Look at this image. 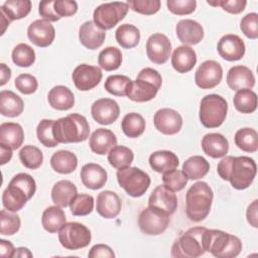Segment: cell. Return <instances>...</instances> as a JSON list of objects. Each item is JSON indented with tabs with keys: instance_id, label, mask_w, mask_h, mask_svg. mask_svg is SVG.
I'll use <instances>...</instances> for the list:
<instances>
[{
	"instance_id": "obj_1",
	"label": "cell",
	"mask_w": 258,
	"mask_h": 258,
	"mask_svg": "<svg viewBox=\"0 0 258 258\" xmlns=\"http://www.w3.org/2000/svg\"><path fill=\"white\" fill-rule=\"evenodd\" d=\"M218 174L224 180L230 181L236 189H245L253 182L257 166L253 158L248 156H226L217 167Z\"/></svg>"
},
{
	"instance_id": "obj_2",
	"label": "cell",
	"mask_w": 258,
	"mask_h": 258,
	"mask_svg": "<svg viewBox=\"0 0 258 258\" xmlns=\"http://www.w3.org/2000/svg\"><path fill=\"white\" fill-rule=\"evenodd\" d=\"M35 190L36 182L34 178L24 172L18 173L12 177L3 191L2 205L6 210L16 213L34 196Z\"/></svg>"
},
{
	"instance_id": "obj_3",
	"label": "cell",
	"mask_w": 258,
	"mask_h": 258,
	"mask_svg": "<svg viewBox=\"0 0 258 258\" xmlns=\"http://www.w3.org/2000/svg\"><path fill=\"white\" fill-rule=\"evenodd\" d=\"M203 244L206 252L218 258H234L242 250V242L237 236L221 230L206 229Z\"/></svg>"
},
{
	"instance_id": "obj_4",
	"label": "cell",
	"mask_w": 258,
	"mask_h": 258,
	"mask_svg": "<svg viewBox=\"0 0 258 258\" xmlns=\"http://www.w3.org/2000/svg\"><path fill=\"white\" fill-rule=\"evenodd\" d=\"M214 194L211 186L205 181H197L186 191L185 213L192 222L205 220L212 207Z\"/></svg>"
},
{
	"instance_id": "obj_5",
	"label": "cell",
	"mask_w": 258,
	"mask_h": 258,
	"mask_svg": "<svg viewBox=\"0 0 258 258\" xmlns=\"http://www.w3.org/2000/svg\"><path fill=\"white\" fill-rule=\"evenodd\" d=\"M90 126L85 116L69 114L54 120L53 135L58 143H79L88 139Z\"/></svg>"
},
{
	"instance_id": "obj_6",
	"label": "cell",
	"mask_w": 258,
	"mask_h": 258,
	"mask_svg": "<svg viewBox=\"0 0 258 258\" xmlns=\"http://www.w3.org/2000/svg\"><path fill=\"white\" fill-rule=\"evenodd\" d=\"M161 84V75L152 68H145L139 72L135 81L130 82L126 96L133 102H148L157 95Z\"/></svg>"
},
{
	"instance_id": "obj_7",
	"label": "cell",
	"mask_w": 258,
	"mask_h": 258,
	"mask_svg": "<svg viewBox=\"0 0 258 258\" xmlns=\"http://www.w3.org/2000/svg\"><path fill=\"white\" fill-rule=\"evenodd\" d=\"M228 112V103L220 95L210 94L205 96L200 104L199 117L202 125L206 128L221 126Z\"/></svg>"
},
{
	"instance_id": "obj_8",
	"label": "cell",
	"mask_w": 258,
	"mask_h": 258,
	"mask_svg": "<svg viewBox=\"0 0 258 258\" xmlns=\"http://www.w3.org/2000/svg\"><path fill=\"white\" fill-rule=\"evenodd\" d=\"M207 228L194 227L184 232L171 247V257L197 258L206 251L203 244V235Z\"/></svg>"
},
{
	"instance_id": "obj_9",
	"label": "cell",
	"mask_w": 258,
	"mask_h": 258,
	"mask_svg": "<svg viewBox=\"0 0 258 258\" xmlns=\"http://www.w3.org/2000/svg\"><path fill=\"white\" fill-rule=\"evenodd\" d=\"M117 180L119 185L127 192L128 196L139 198L143 196L151 182L149 175L138 167L128 166L118 169Z\"/></svg>"
},
{
	"instance_id": "obj_10",
	"label": "cell",
	"mask_w": 258,
	"mask_h": 258,
	"mask_svg": "<svg viewBox=\"0 0 258 258\" xmlns=\"http://www.w3.org/2000/svg\"><path fill=\"white\" fill-rule=\"evenodd\" d=\"M60 245L68 250H79L87 247L92 240L89 228L78 222H69L58 231Z\"/></svg>"
},
{
	"instance_id": "obj_11",
	"label": "cell",
	"mask_w": 258,
	"mask_h": 258,
	"mask_svg": "<svg viewBox=\"0 0 258 258\" xmlns=\"http://www.w3.org/2000/svg\"><path fill=\"white\" fill-rule=\"evenodd\" d=\"M129 10L127 2H108L99 5L93 13L94 22L103 30L112 29L116 26Z\"/></svg>"
},
{
	"instance_id": "obj_12",
	"label": "cell",
	"mask_w": 258,
	"mask_h": 258,
	"mask_svg": "<svg viewBox=\"0 0 258 258\" xmlns=\"http://www.w3.org/2000/svg\"><path fill=\"white\" fill-rule=\"evenodd\" d=\"M170 223V215L153 207L141 211L138 217V226L141 232L148 236L162 234Z\"/></svg>"
},
{
	"instance_id": "obj_13",
	"label": "cell",
	"mask_w": 258,
	"mask_h": 258,
	"mask_svg": "<svg viewBox=\"0 0 258 258\" xmlns=\"http://www.w3.org/2000/svg\"><path fill=\"white\" fill-rule=\"evenodd\" d=\"M223 78V69L216 60H205L195 74L196 85L204 90L213 89L220 84Z\"/></svg>"
},
{
	"instance_id": "obj_14",
	"label": "cell",
	"mask_w": 258,
	"mask_h": 258,
	"mask_svg": "<svg viewBox=\"0 0 258 258\" xmlns=\"http://www.w3.org/2000/svg\"><path fill=\"white\" fill-rule=\"evenodd\" d=\"M171 53V43L163 33H153L146 42V54L156 64L165 63Z\"/></svg>"
},
{
	"instance_id": "obj_15",
	"label": "cell",
	"mask_w": 258,
	"mask_h": 258,
	"mask_svg": "<svg viewBox=\"0 0 258 258\" xmlns=\"http://www.w3.org/2000/svg\"><path fill=\"white\" fill-rule=\"evenodd\" d=\"M103 77L102 71L97 66L81 63L73 72L72 79L80 91H89L97 87Z\"/></svg>"
},
{
	"instance_id": "obj_16",
	"label": "cell",
	"mask_w": 258,
	"mask_h": 258,
	"mask_svg": "<svg viewBox=\"0 0 258 258\" xmlns=\"http://www.w3.org/2000/svg\"><path fill=\"white\" fill-rule=\"evenodd\" d=\"M153 123L155 128L162 134L174 135L182 127V117L173 109L162 108L154 114Z\"/></svg>"
},
{
	"instance_id": "obj_17",
	"label": "cell",
	"mask_w": 258,
	"mask_h": 258,
	"mask_svg": "<svg viewBox=\"0 0 258 258\" xmlns=\"http://www.w3.org/2000/svg\"><path fill=\"white\" fill-rule=\"evenodd\" d=\"M91 114L97 123L110 125L118 119L120 115V108L115 100L102 98L93 103L91 107Z\"/></svg>"
},
{
	"instance_id": "obj_18",
	"label": "cell",
	"mask_w": 258,
	"mask_h": 258,
	"mask_svg": "<svg viewBox=\"0 0 258 258\" xmlns=\"http://www.w3.org/2000/svg\"><path fill=\"white\" fill-rule=\"evenodd\" d=\"M217 50L225 60L236 61L244 56L246 47L240 36L229 33L220 38L217 44Z\"/></svg>"
},
{
	"instance_id": "obj_19",
	"label": "cell",
	"mask_w": 258,
	"mask_h": 258,
	"mask_svg": "<svg viewBox=\"0 0 258 258\" xmlns=\"http://www.w3.org/2000/svg\"><path fill=\"white\" fill-rule=\"evenodd\" d=\"M27 36L34 45L39 47H47L54 40L55 30L49 21L37 19L28 26Z\"/></svg>"
},
{
	"instance_id": "obj_20",
	"label": "cell",
	"mask_w": 258,
	"mask_h": 258,
	"mask_svg": "<svg viewBox=\"0 0 258 258\" xmlns=\"http://www.w3.org/2000/svg\"><path fill=\"white\" fill-rule=\"evenodd\" d=\"M148 207L156 208L171 216L177 208L176 195L164 184L157 185L148 199Z\"/></svg>"
},
{
	"instance_id": "obj_21",
	"label": "cell",
	"mask_w": 258,
	"mask_h": 258,
	"mask_svg": "<svg viewBox=\"0 0 258 258\" xmlns=\"http://www.w3.org/2000/svg\"><path fill=\"white\" fill-rule=\"evenodd\" d=\"M177 38L183 45H195L204 38L203 26L192 19L179 20L175 26Z\"/></svg>"
},
{
	"instance_id": "obj_22",
	"label": "cell",
	"mask_w": 258,
	"mask_h": 258,
	"mask_svg": "<svg viewBox=\"0 0 258 258\" xmlns=\"http://www.w3.org/2000/svg\"><path fill=\"white\" fill-rule=\"evenodd\" d=\"M122 202L119 196L112 190H103L97 197L96 211L105 219H114L121 212Z\"/></svg>"
},
{
	"instance_id": "obj_23",
	"label": "cell",
	"mask_w": 258,
	"mask_h": 258,
	"mask_svg": "<svg viewBox=\"0 0 258 258\" xmlns=\"http://www.w3.org/2000/svg\"><path fill=\"white\" fill-rule=\"evenodd\" d=\"M106 37L105 30L101 29L94 21L84 22L79 30V39L88 49H97L104 43Z\"/></svg>"
},
{
	"instance_id": "obj_24",
	"label": "cell",
	"mask_w": 258,
	"mask_h": 258,
	"mask_svg": "<svg viewBox=\"0 0 258 258\" xmlns=\"http://www.w3.org/2000/svg\"><path fill=\"white\" fill-rule=\"evenodd\" d=\"M227 84L233 91L252 89L255 85V77L252 71L245 66L232 67L227 74Z\"/></svg>"
},
{
	"instance_id": "obj_25",
	"label": "cell",
	"mask_w": 258,
	"mask_h": 258,
	"mask_svg": "<svg viewBox=\"0 0 258 258\" xmlns=\"http://www.w3.org/2000/svg\"><path fill=\"white\" fill-rule=\"evenodd\" d=\"M89 145L94 153L104 155L109 153V151L117 145V138L111 130L98 128L92 133L89 139Z\"/></svg>"
},
{
	"instance_id": "obj_26",
	"label": "cell",
	"mask_w": 258,
	"mask_h": 258,
	"mask_svg": "<svg viewBox=\"0 0 258 258\" xmlns=\"http://www.w3.org/2000/svg\"><path fill=\"white\" fill-rule=\"evenodd\" d=\"M80 176L83 184L90 189L102 188L108 178L107 171L97 163L85 164L80 172Z\"/></svg>"
},
{
	"instance_id": "obj_27",
	"label": "cell",
	"mask_w": 258,
	"mask_h": 258,
	"mask_svg": "<svg viewBox=\"0 0 258 258\" xmlns=\"http://www.w3.org/2000/svg\"><path fill=\"white\" fill-rule=\"evenodd\" d=\"M197 63V53L188 45L177 46L171 55V66L179 74L188 73Z\"/></svg>"
},
{
	"instance_id": "obj_28",
	"label": "cell",
	"mask_w": 258,
	"mask_h": 258,
	"mask_svg": "<svg viewBox=\"0 0 258 258\" xmlns=\"http://www.w3.org/2000/svg\"><path fill=\"white\" fill-rule=\"evenodd\" d=\"M204 152L212 158L225 157L229 150V142L221 133H208L202 139Z\"/></svg>"
},
{
	"instance_id": "obj_29",
	"label": "cell",
	"mask_w": 258,
	"mask_h": 258,
	"mask_svg": "<svg viewBox=\"0 0 258 258\" xmlns=\"http://www.w3.org/2000/svg\"><path fill=\"white\" fill-rule=\"evenodd\" d=\"M24 141V132L18 123L5 122L0 125V143L10 147L12 150L18 149Z\"/></svg>"
},
{
	"instance_id": "obj_30",
	"label": "cell",
	"mask_w": 258,
	"mask_h": 258,
	"mask_svg": "<svg viewBox=\"0 0 258 258\" xmlns=\"http://www.w3.org/2000/svg\"><path fill=\"white\" fill-rule=\"evenodd\" d=\"M78 195L77 186L70 180L62 179L54 183L51 189V200L55 206L69 207L73 199Z\"/></svg>"
},
{
	"instance_id": "obj_31",
	"label": "cell",
	"mask_w": 258,
	"mask_h": 258,
	"mask_svg": "<svg viewBox=\"0 0 258 258\" xmlns=\"http://www.w3.org/2000/svg\"><path fill=\"white\" fill-rule=\"evenodd\" d=\"M49 105L58 111H67L74 107L75 97L73 92L64 86L53 87L47 95Z\"/></svg>"
},
{
	"instance_id": "obj_32",
	"label": "cell",
	"mask_w": 258,
	"mask_h": 258,
	"mask_svg": "<svg viewBox=\"0 0 258 258\" xmlns=\"http://www.w3.org/2000/svg\"><path fill=\"white\" fill-rule=\"evenodd\" d=\"M178 164L179 160L177 155L169 150L155 151L149 156L150 167L158 173H163L165 171L174 169L178 166Z\"/></svg>"
},
{
	"instance_id": "obj_33",
	"label": "cell",
	"mask_w": 258,
	"mask_h": 258,
	"mask_svg": "<svg viewBox=\"0 0 258 258\" xmlns=\"http://www.w3.org/2000/svg\"><path fill=\"white\" fill-rule=\"evenodd\" d=\"M24 109L23 100L9 90L0 93V113L3 116L14 118L19 116Z\"/></svg>"
},
{
	"instance_id": "obj_34",
	"label": "cell",
	"mask_w": 258,
	"mask_h": 258,
	"mask_svg": "<svg viewBox=\"0 0 258 258\" xmlns=\"http://www.w3.org/2000/svg\"><path fill=\"white\" fill-rule=\"evenodd\" d=\"M51 168L61 174H69L76 170L78 166V158L75 153L69 150H59L50 157Z\"/></svg>"
},
{
	"instance_id": "obj_35",
	"label": "cell",
	"mask_w": 258,
	"mask_h": 258,
	"mask_svg": "<svg viewBox=\"0 0 258 258\" xmlns=\"http://www.w3.org/2000/svg\"><path fill=\"white\" fill-rule=\"evenodd\" d=\"M41 224L48 233H56L66 224V214L58 206H50L46 208L41 217Z\"/></svg>"
},
{
	"instance_id": "obj_36",
	"label": "cell",
	"mask_w": 258,
	"mask_h": 258,
	"mask_svg": "<svg viewBox=\"0 0 258 258\" xmlns=\"http://www.w3.org/2000/svg\"><path fill=\"white\" fill-rule=\"evenodd\" d=\"M30 10V0H8L0 7V13H2L10 22L26 17Z\"/></svg>"
},
{
	"instance_id": "obj_37",
	"label": "cell",
	"mask_w": 258,
	"mask_h": 258,
	"mask_svg": "<svg viewBox=\"0 0 258 258\" xmlns=\"http://www.w3.org/2000/svg\"><path fill=\"white\" fill-rule=\"evenodd\" d=\"M210 170V163L201 155H194L187 158L182 164V171L188 179H200Z\"/></svg>"
},
{
	"instance_id": "obj_38",
	"label": "cell",
	"mask_w": 258,
	"mask_h": 258,
	"mask_svg": "<svg viewBox=\"0 0 258 258\" xmlns=\"http://www.w3.org/2000/svg\"><path fill=\"white\" fill-rule=\"evenodd\" d=\"M116 41L121 45V47L129 49L135 47L140 40L139 29L129 23L121 24L115 32Z\"/></svg>"
},
{
	"instance_id": "obj_39",
	"label": "cell",
	"mask_w": 258,
	"mask_h": 258,
	"mask_svg": "<svg viewBox=\"0 0 258 258\" xmlns=\"http://www.w3.org/2000/svg\"><path fill=\"white\" fill-rule=\"evenodd\" d=\"M145 125V120L140 114L131 112L126 114L122 119L121 129L127 137L137 138L143 134Z\"/></svg>"
},
{
	"instance_id": "obj_40",
	"label": "cell",
	"mask_w": 258,
	"mask_h": 258,
	"mask_svg": "<svg viewBox=\"0 0 258 258\" xmlns=\"http://www.w3.org/2000/svg\"><path fill=\"white\" fill-rule=\"evenodd\" d=\"M233 103L237 111L243 114H251L257 109V95L251 89L238 90Z\"/></svg>"
},
{
	"instance_id": "obj_41",
	"label": "cell",
	"mask_w": 258,
	"mask_h": 258,
	"mask_svg": "<svg viewBox=\"0 0 258 258\" xmlns=\"http://www.w3.org/2000/svg\"><path fill=\"white\" fill-rule=\"evenodd\" d=\"M235 144L238 148L245 152H256L258 149V134L253 128L245 127L239 129L235 133Z\"/></svg>"
},
{
	"instance_id": "obj_42",
	"label": "cell",
	"mask_w": 258,
	"mask_h": 258,
	"mask_svg": "<svg viewBox=\"0 0 258 258\" xmlns=\"http://www.w3.org/2000/svg\"><path fill=\"white\" fill-rule=\"evenodd\" d=\"M134 159L133 151L126 146L116 145L108 153V161L116 169H122L130 166Z\"/></svg>"
},
{
	"instance_id": "obj_43",
	"label": "cell",
	"mask_w": 258,
	"mask_h": 258,
	"mask_svg": "<svg viewBox=\"0 0 258 258\" xmlns=\"http://www.w3.org/2000/svg\"><path fill=\"white\" fill-rule=\"evenodd\" d=\"M122 62V52L115 46H107L102 49L98 56V63L101 69L111 72L119 69Z\"/></svg>"
},
{
	"instance_id": "obj_44",
	"label": "cell",
	"mask_w": 258,
	"mask_h": 258,
	"mask_svg": "<svg viewBox=\"0 0 258 258\" xmlns=\"http://www.w3.org/2000/svg\"><path fill=\"white\" fill-rule=\"evenodd\" d=\"M19 159L21 163L29 169H37L43 161L41 150L33 145H25L19 151Z\"/></svg>"
},
{
	"instance_id": "obj_45",
	"label": "cell",
	"mask_w": 258,
	"mask_h": 258,
	"mask_svg": "<svg viewBox=\"0 0 258 258\" xmlns=\"http://www.w3.org/2000/svg\"><path fill=\"white\" fill-rule=\"evenodd\" d=\"M11 57L16 66L20 68H28L35 61V51L30 45L19 43L13 48Z\"/></svg>"
},
{
	"instance_id": "obj_46",
	"label": "cell",
	"mask_w": 258,
	"mask_h": 258,
	"mask_svg": "<svg viewBox=\"0 0 258 258\" xmlns=\"http://www.w3.org/2000/svg\"><path fill=\"white\" fill-rule=\"evenodd\" d=\"M130 82H131V79L128 78L127 76L112 75L106 79L104 88L111 95L124 97L127 94V89L129 87Z\"/></svg>"
},
{
	"instance_id": "obj_47",
	"label": "cell",
	"mask_w": 258,
	"mask_h": 258,
	"mask_svg": "<svg viewBox=\"0 0 258 258\" xmlns=\"http://www.w3.org/2000/svg\"><path fill=\"white\" fill-rule=\"evenodd\" d=\"M21 221L17 214H12L8 210H1L0 212V233L4 236H11L16 234L20 229Z\"/></svg>"
},
{
	"instance_id": "obj_48",
	"label": "cell",
	"mask_w": 258,
	"mask_h": 258,
	"mask_svg": "<svg viewBox=\"0 0 258 258\" xmlns=\"http://www.w3.org/2000/svg\"><path fill=\"white\" fill-rule=\"evenodd\" d=\"M54 120L42 119L36 127V135L38 141L45 147H55L58 142L53 135Z\"/></svg>"
},
{
	"instance_id": "obj_49",
	"label": "cell",
	"mask_w": 258,
	"mask_h": 258,
	"mask_svg": "<svg viewBox=\"0 0 258 258\" xmlns=\"http://www.w3.org/2000/svg\"><path fill=\"white\" fill-rule=\"evenodd\" d=\"M94 209V198L88 194L77 195L70 204L71 213L74 216H87Z\"/></svg>"
},
{
	"instance_id": "obj_50",
	"label": "cell",
	"mask_w": 258,
	"mask_h": 258,
	"mask_svg": "<svg viewBox=\"0 0 258 258\" xmlns=\"http://www.w3.org/2000/svg\"><path fill=\"white\" fill-rule=\"evenodd\" d=\"M187 176L182 170L176 168L162 173V181L166 187L172 191H179L184 188L187 183Z\"/></svg>"
},
{
	"instance_id": "obj_51",
	"label": "cell",
	"mask_w": 258,
	"mask_h": 258,
	"mask_svg": "<svg viewBox=\"0 0 258 258\" xmlns=\"http://www.w3.org/2000/svg\"><path fill=\"white\" fill-rule=\"evenodd\" d=\"M127 4L130 9L137 13L152 15L159 11L161 3L159 0H128Z\"/></svg>"
},
{
	"instance_id": "obj_52",
	"label": "cell",
	"mask_w": 258,
	"mask_h": 258,
	"mask_svg": "<svg viewBox=\"0 0 258 258\" xmlns=\"http://www.w3.org/2000/svg\"><path fill=\"white\" fill-rule=\"evenodd\" d=\"M14 86L20 93L24 95H31L37 90L38 82L36 78L30 74H20L16 77Z\"/></svg>"
},
{
	"instance_id": "obj_53",
	"label": "cell",
	"mask_w": 258,
	"mask_h": 258,
	"mask_svg": "<svg viewBox=\"0 0 258 258\" xmlns=\"http://www.w3.org/2000/svg\"><path fill=\"white\" fill-rule=\"evenodd\" d=\"M240 28L248 38H258V14L256 12L246 14L241 19Z\"/></svg>"
},
{
	"instance_id": "obj_54",
	"label": "cell",
	"mask_w": 258,
	"mask_h": 258,
	"mask_svg": "<svg viewBox=\"0 0 258 258\" xmlns=\"http://www.w3.org/2000/svg\"><path fill=\"white\" fill-rule=\"evenodd\" d=\"M168 10L175 15H187L192 13L197 7L196 0H167Z\"/></svg>"
},
{
	"instance_id": "obj_55",
	"label": "cell",
	"mask_w": 258,
	"mask_h": 258,
	"mask_svg": "<svg viewBox=\"0 0 258 258\" xmlns=\"http://www.w3.org/2000/svg\"><path fill=\"white\" fill-rule=\"evenodd\" d=\"M209 5L212 6H220L223 10L232 13L239 14L244 11L247 1L245 0H217V1H207Z\"/></svg>"
},
{
	"instance_id": "obj_56",
	"label": "cell",
	"mask_w": 258,
	"mask_h": 258,
	"mask_svg": "<svg viewBox=\"0 0 258 258\" xmlns=\"http://www.w3.org/2000/svg\"><path fill=\"white\" fill-rule=\"evenodd\" d=\"M53 10L60 19L61 17L73 16L78 11V4L74 0H53Z\"/></svg>"
},
{
	"instance_id": "obj_57",
	"label": "cell",
	"mask_w": 258,
	"mask_h": 258,
	"mask_svg": "<svg viewBox=\"0 0 258 258\" xmlns=\"http://www.w3.org/2000/svg\"><path fill=\"white\" fill-rule=\"evenodd\" d=\"M38 13L44 20H47L49 22L59 20V18L55 15L53 10V0L41 1L38 5Z\"/></svg>"
},
{
	"instance_id": "obj_58",
	"label": "cell",
	"mask_w": 258,
	"mask_h": 258,
	"mask_svg": "<svg viewBox=\"0 0 258 258\" xmlns=\"http://www.w3.org/2000/svg\"><path fill=\"white\" fill-rule=\"evenodd\" d=\"M88 256L90 258H98V257H108V258H114L115 257V253L113 252V250L111 249V247H109L108 245L105 244H96L94 245L90 251Z\"/></svg>"
},
{
	"instance_id": "obj_59",
	"label": "cell",
	"mask_w": 258,
	"mask_h": 258,
	"mask_svg": "<svg viewBox=\"0 0 258 258\" xmlns=\"http://www.w3.org/2000/svg\"><path fill=\"white\" fill-rule=\"evenodd\" d=\"M258 200H254L247 208L246 218L250 226L253 228L258 227Z\"/></svg>"
},
{
	"instance_id": "obj_60",
	"label": "cell",
	"mask_w": 258,
	"mask_h": 258,
	"mask_svg": "<svg viewBox=\"0 0 258 258\" xmlns=\"http://www.w3.org/2000/svg\"><path fill=\"white\" fill-rule=\"evenodd\" d=\"M15 248L10 241L1 239L0 240V255L5 258H13Z\"/></svg>"
},
{
	"instance_id": "obj_61",
	"label": "cell",
	"mask_w": 258,
	"mask_h": 258,
	"mask_svg": "<svg viewBox=\"0 0 258 258\" xmlns=\"http://www.w3.org/2000/svg\"><path fill=\"white\" fill-rule=\"evenodd\" d=\"M11 157H12V149L10 147L0 143V158H1L0 164L4 165L8 161H10Z\"/></svg>"
},
{
	"instance_id": "obj_62",
	"label": "cell",
	"mask_w": 258,
	"mask_h": 258,
	"mask_svg": "<svg viewBox=\"0 0 258 258\" xmlns=\"http://www.w3.org/2000/svg\"><path fill=\"white\" fill-rule=\"evenodd\" d=\"M11 78V70L5 63L0 64V86H4Z\"/></svg>"
},
{
	"instance_id": "obj_63",
	"label": "cell",
	"mask_w": 258,
	"mask_h": 258,
	"mask_svg": "<svg viewBox=\"0 0 258 258\" xmlns=\"http://www.w3.org/2000/svg\"><path fill=\"white\" fill-rule=\"evenodd\" d=\"M32 253L29 251L28 248L25 247H18L15 249L14 254H13V258L15 257H20V258H25V257H32Z\"/></svg>"
}]
</instances>
